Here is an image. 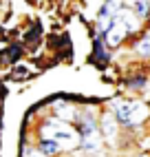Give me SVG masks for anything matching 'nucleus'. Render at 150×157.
I'll list each match as a JSON object with an SVG mask.
<instances>
[{
	"label": "nucleus",
	"instance_id": "nucleus-1",
	"mask_svg": "<svg viewBox=\"0 0 150 157\" xmlns=\"http://www.w3.org/2000/svg\"><path fill=\"white\" fill-rule=\"evenodd\" d=\"M36 137L53 140L62 148V153L80 151V137H77V133H75V128L69 122H62L58 117H53V115H44V117L40 120L38 128H36Z\"/></svg>",
	"mask_w": 150,
	"mask_h": 157
},
{
	"label": "nucleus",
	"instance_id": "nucleus-2",
	"mask_svg": "<svg viewBox=\"0 0 150 157\" xmlns=\"http://www.w3.org/2000/svg\"><path fill=\"white\" fill-rule=\"evenodd\" d=\"M111 111L117 126L124 128H137L148 117V104L141 100H115L111 104Z\"/></svg>",
	"mask_w": 150,
	"mask_h": 157
},
{
	"label": "nucleus",
	"instance_id": "nucleus-3",
	"mask_svg": "<svg viewBox=\"0 0 150 157\" xmlns=\"http://www.w3.org/2000/svg\"><path fill=\"white\" fill-rule=\"evenodd\" d=\"M88 64L97 67L102 71L111 64V51H108V47H106V42H104L102 38H97V36L93 38V51H91V56H88Z\"/></svg>",
	"mask_w": 150,
	"mask_h": 157
},
{
	"label": "nucleus",
	"instance_id": "nucleus-4",
	"mask_svg": "<svg viewBox=\"0 0 150 157\" xmlns=\"http://www.w3.org/2000/svg\"><path fill=\"white\" fill-rule=\"evenodd\" d=\"M0 51H2V53H5V58L9 60L11 69H13L16 64H20V62L24 60V56H27V49H24V44L20 42V40H13V42H7V47H2Z\"/></svg>",
	"mask_w": 150,
	"mask_h": 157
},
{
	"label": "nucleus",
	"instance_id": "nucleus-5",
	"mask_svg": "<svg viewBox=\"0 0 150 157\" xmlns=\"http://www.w3.org/2000/svg\"><path fill=\"white\" fill-rule=\"evenodd\" d=\"M146 86H148V78L141 75V73L126 80V89H128V91H141V89H146Z\"/></svg>",
	"mask_w": 150,
	"mask_h": 157
},
{
	"label": "nucleus",
	"instance_id": "nucleus-6",
	"mask_svg": "<svg viewBox=\"0 0 150 157\" xmlns=\"http://www.w3.org/2000/svg\"><path fill=\"white\" fill-rule=\"evenodd\" d=\"M133 9H135V16L137 18H148L150 16V2H133Z\"/></svg>",
	"mask_w": 150,
	"mask_h": 157
},
{
	"label": "nucleus",
	"instance_id": "nucleus-7",
	"mask_svg": "<svg viewBox=\"0 0 150 157\" xmlns=\"http://www.w3.org/2000/svg\"><path fill=\"white\" fill-rule=\"evenodd\" d=\"M2 126H5V104H0V135H2Z\"/></svg>",
	"mask_w": 150,
	"mask_h": 157
}]
</instances>
